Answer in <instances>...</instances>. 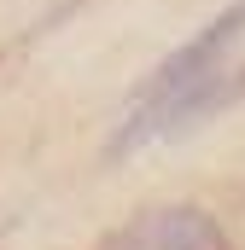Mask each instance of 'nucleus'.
<instances>
[{
    "label": "nucleus",
    "instance_id": "nucleus-1",
    "mask_svg": "<svg viewBox=\"0 0 245 250\" xmlns=\"http://www.w3.org/2000/svg\"><path fill=\"white\" fill-rule=\"evenodd\" d=\"M240 29H245V0H240V6H228V12H222V18H216L204 35H198V41H187L181 53H170V59L158 64V76L146 82L140 105H146V99H170V93L193 87L198 76H210V70H216V59H222V53L240 41Z\"/></svg>",
    "mask_w": 245,
    "mask_h": 250
},
{
    "label": "nucleus",
    "instance_id": "nucleus-2",
    "mask_svg": "<svg viewBox=\"0 0 245 250\" xmlns=\"http://www.w3.org/2000/svg\"><path fill=\"white\" fill-rule=\"evenodd\" d=\"M105 250H228V239L204 209H158L128 233H117Z\"/></svg>",
    "mask_w": 245,
    "mask_h": 250
}]
</instances>
